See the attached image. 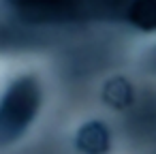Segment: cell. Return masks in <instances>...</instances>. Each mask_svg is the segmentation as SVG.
Returning a JSON list of instances; mask_svg holds the SVG:
<instances>
[{
	"label": "cell",
	"instance_id": "6",
	"mask_svg": "<svg viewBox=\"0 0 156 154\" xmlns=\"http://www.w3.org/2000/svg\"><path fill=\"white\" fill-rule=\"evenodd\" d=\"M145 62H147V66H150L152 71H156V47L152 49V54L147 56V60H145Z\"/></svg>",
	"mask_w": 156,
	"mask_h": 154
},
{
	"label": "cell",
	"instance_id": "1",
	"mask_svg": "<svg viewBox=\"0 0 156 154\" xmlns=\"http://www.w3.org/2000/svg\"><path fill=\"white\" fill-rule=\"evenodd\" d=\"M39 107V88L32 79H20L11 86L0 105V137L11 139L20 135L34 118Z\"/></svg>",
	"mask_w": 156,
	"mask_h": 154
},
{
	"label": "cell",
	"instance_id": "2",
	"mask_svg": "<svg viewBox=\"0 0 156 154\" xmlns=\"http://www.w3.org/2000/svg\"><path fill=\"white\" fill-rule=\"evenodd\" d=\"M11 2L32 20H66L79 13L81 0H11Z\"/></svg>",
	"mask_w": 156,
	"mask_h": 154
},
{
	"label": "cell",
	"instance_id": "5",
	"mask_svg": "<svg viewBox=\"0 0 156 154\" xmlns=\"http://www.w3.org/2000/svg\"><path fill=\"white\" fill-rule=\"evenodd\" d=\"M133 96H135V94H133V86H130L126 79H122V77H115V79H111V81L105 84L103 98H105L107 105H111V107H115V109L128 107V105L133 103Z\"/></svg>",
	"mask_w": 156,
	"mask_h": 154
},
{
	"label": "cell",
	"instance_id": "3",
	"mask_svg": "<svg viewBox=\"0 0 156 154\" xmlns=\"http://www.w3.org/2000/svg\"><path fill=\"white\" fill-rule=\"evenodd\" d=\"M109 145V131L101 122H90L77 133V148L83 154H107Z\"/></svg>",
	"mask_w": 156,
	"mask_h": 154
},
{
	"label": "cell",
	"instance_id": "4",
	"mask_svg": "<svg viewBox=\"0 0 156 154\" xmlns=\"http://www.w3.org/2000/svg\"><path fill=\"white\" fill-rule=\"evenodd\" d=\"M128 22L143 30V32H154L156 30V0H133L126 11Z\"/></svg>",
	"mask_w": 156,
	"mask_h": 154
}]
</instances>
